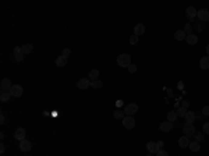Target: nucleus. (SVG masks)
I'll return each mask as SVG.
<instances>
[{
    "instance_id": "obj_1",
    "label": "nucleus",
    "mask_w": 209,
    "mask_h": 156,
    "mask_svg": "<svg viewBox=\"0 0 209 156\" xmlns=\"http://www.w3.org/2000/svg\"><path fill=\"white\" fill-rule=\"evenodd\" d=\"M117 64H119L120 67L128 68L131 65V56L127 55V53H121L120 56H117Z\"/></svg>"
},
{
    "instance_id": "obj_2",
    "label": "nucleus",
    "mask_w": 209,
    "mask_h": 156,
    "mask_svg": "<svg viewBox=\"0 0 209 156\" xmlns=\"http://www.w3.org/2000/svg\"><path fill=\"white\" fill-rule=\"evenodd\" d=\"M183 132L185 137L191 138V137H195V127L192 123H185L183 126Z\"/></svg>"
},
{
    "instance_id": "obj_3",
    "label": "nucleus",
    "mask_w": 209,
    "mask_h": 156,
    "mask_svg": "<svg viewBox=\"0 0 209 156\" xmlns=\"http://www.w3.org/2000/svg\"><path fill=\"white\" fill-rule=\"evenodd\" d=\"M123 110L126 113V116H134V114L138 112V105L137 103H128V105L124 106Z\"/></svg>"
},
{
    "instance_id": "obj_4",
    "label": "nucleus",
    "mask_w": 209,
    "mask_h": 156,
    "mask_svg": "<svg viewBox=\"0 0 209 156\" xmlns=\"http://www.w3.org/2000/svg\"><path fill=\"white\" fill-rule=\"evenodd\" d=\"M121 121H123V127L127 128V130H133L135 127V120H134L133 116H126Z\"/></svg>"
},
{
    "instance_id": "obj_5",
    "label": "nucleus",
    "mask_w": 209,
    "mask_h": 156,
    "mask_svg": "<svg viewBox=\"0 0 209 156\" xmlns=\"http://www.w3.org/2000/svg\"><path fill=\"white\" fill-rule=\"evenodd\" d=\"M197 17H198V20L201 22L209 21V10H208V8H201V10H198Z\"/></svg>"
},
{
    "instance_id": "obj_6",
    "label": "nucleus",
    "mask_w": 209,
    "mask_h": 156,
    "mask_svg": "<svg viewBox=\"0 0 209 156\" xmlns=\"http://www.w3.org/2000/svg\"><path fill=\"white\" fill-rule=\"evenodd\" d=\"M159 130L162 131V132H169V131L173 130V123H172V121H169V120L162 121V123L159 124Z\"/></svg>"
},
{
    "instance_id": "obj_7",
    "label": "nucleus",
    "mask_w": 209,
    "mask_h": 156,
    "mask_svg": "<svg viewBox=\"0 0 209 156\" xmlns=\"http://www.w3.org/2000/svg\"><path fill=\"white\" fill-rule=\"evenodd\" d=\"M91 87V80L89 78H81V80L77 82V88L78 89H88V88Z\"/></svg>"
},
{
    "instance_id": "obj_8",
    "label": "nucleus",
    "mask_w": 209,
    "mask_h": 156,
    "mask_svg": "<svg viewBox=\"0 0 209 156\" xmlns=\"http://www.w3.org/2000/svg\"><path fill=\"white\" fill-rule=\"evenodd\" d=\"M22 92H24V89H22L21 85H13V88L10 89L11 96H14V98H20L22 95Z\"/></svg>"
},
{
    "instance_id": "obj_9",
    "label": "nucleus",
    "mask_w": 209,
    "mask_h": 156,
    "mask_svg": "<svg viewBox=\"0 0 209 156\" xmlns=\"http://www.w3.org/2000/svg\"><path fill=\"white\" fill-rule=\"evenodd\" d=\"M146 151H148L149 153H158L160 149H159V146H158V142H153V141H149L148 144H146Z\"/></svg>"
},
{
    "instance_id": "obj_10",
    "label": "nucleus",
    "mask_w": 209,
    "mask_h": 156,
    "mask_svg": "<svg viewBox=\"0 0 209 156\" xmlns=\"http://www.w3.org/2000/svg\"><path fill=\"white\" fill-rule=\"evenodd\" d=\"M197 13H198V10L195 7H192V6H190V7H187V10H185V15H187L188 20H194L195 17H197Z\"/></svg>"
},
{
    "instance_id": "obj_11",
    "label": "nucleus",
    "mask_w": 209,
    "mask_h": 156,
    "mask_svg": "<svg viewBox=\"0 0 209 156\" xmlns=\"http://www.w3.org/2000/svg\"><path fill=\"white\" fill-rule=\"evenodd\" d=\"M11 88H13V85H11L10 78H3V81H2V92H10Z\"/></svg>"
},
{
    "instance_id": "obj_12",
    "label": "nucleus",
    "mask_w": 209,
    "mask_h": 156,
    "mask_svg": "<svg viewBox=\"0 0 209 156\" xmlns=\"http://www.w3.org/2000/svg\"><path fill=\"white\" fill-rule=\"evenodd\" d=\"M27 137V132L24 128H17L15 130V134H14V138L17 139V141H24Z\"/></svg>"
},
{
    "instance_id": "obj_13",
    "label": "nucleus",
    "mask_w": 209,
    "mask_h": 156,
    "mask_svg": "<svg viewBox=\"0 0 209 156\" xmlns=\"http://www.w3.org/2000/svg\"><path fill=\"white\" fill-rule=\"evenodd\" d=\"M31 148H32V144H31V141H28V139L20 141V149H21L22 152H28V151H31Z\"/></svg>"
},
{
    "instance_id": "obj_14",
    "label": "nucleus",
    "mask_w": 209,
    "mask_h": 156,
    "mask_svg": "<svg viewBox=\"0 0 209 156\" xmlns=\"http://www.w3.org/2000/svg\"><path fill=\"white\" fill-rule=\"evenodd\" d=\"M144 33H145V25L144 24H137V25L134 27V35L141 37V35H144Z\"/></svg>"
},
{
    "instance_id": "obj_15",
    "label": "nucleus",
    "mask_w": 209,
    "mask_h": 156,
    "mask_svg": "<svg viewBox=\"0 0 209 156\" xmlns=\"http://www.w3.org/2000/svg\"><path fill=\"white\" fill-rule=\"evenodd\" d=\"M185 40H187V43H188V45H191V46H194V45L198 43V37H197L195 33H190V35H187Z\"/></svg>"
},
{
    "instance_id": "obj_16",
    "label": "nucleus",
    "mask_w": 209,
    "mask_h": 156,
    "mask_svg": "<svg viewBox=\"0 0 209 156\" xmlns=\"http://www.w3.org/2000/svg\"><path fill=\"white\" fill-rule=\"evenodd\" d=\"M199 67L202 70H209V56H204L199 60Z\"/></svg>"
},
{
    "instance_id": "obj_17",
    "label": "nucleus",
    "mask_w": 209,
    "mask_h": 156,
    "mask_svg": "<svg viewBox=\"0 0 209 156\" xmlns=\"http://www.w3.org/2000/svg\"><path fill=\"white\" fill-rule=\"evenodd\" d=\"M184 119H185V123H194L197 119V114H195V112H187Z\"/></svg>"
},
{
    "instance_id": "obj_18",
    "label": "nucleus",
    "mask_w": 209,
    "mask_h": 156,
    "mask_svg": "<svg viewBox=\"0 0 209 156\" xmlns=\"http://www.w3.org/2000/svg\"><path fill=\"white\" fill-rule=\"evenodd\" d=\"M21 49H22V53H24V55H29V53L34 50V45L32 43H25V45H22L21 46Z\"/></svg>"
},
{
    "instance_id": "obj_19",
    "label": "nucleus",
    "mask_w": 209,
    "mask_h": 156,
    "mask_svg": "<svg viewBox=\"0 0 209 156\" xmlns=\"http://www.w3.org/2000/svg\"><path fill=\"white\" fill-rule=\"evenodd\" d=\"M187 38V33L184 32L183 29H180V31H176V33H174V39L176 40H184Z\"/></svg>"
},
{
    "instance_id": "obj_20",
    "label": "nucleus",
    "mask_w": 209,
    "mask_h": 156,
    "mask_svg": "<svg viewBox=\"0 0 209 156\" xmlns=\"http://www.w3.org/2000/svg\"><path fill=\"white\" fill-rule=\"evenodd\" d=\"M113 117L117 120H123L124 117H126V113H124V110H120V109H116L114 112H113Z\"/></svg>"
},
{
    "instance_id": "obj_21",
    "label": "nucleus",
    "mask_w": 209,
    "mask_h": 156,
    "mask_svg": "<svg viewBox=\"0 0 209 156\" xmlns=\"http://www.w3.org/2000/svg\"><path fill=\"white\" fill-rule=\"evenodd\" d=\"M178 145H180L181 148H187V146L190 145V138L185 137V135H184V137H181L180 139H178Z\"/></svg>"
},
{
    "instance_id": "obj_22",
    "label": "nucleus",
    "mask_w": 209,
    "mask_h": 156,
    "mask_svg": "<svg viewBox=\"0 0 209 156\" xmlns=\"http://www.w3.org/2000/svg\"><path fill=\"white\" fill-rule=\"evenodd\" d=\"M188 148H190V151H192V152H198L199 149H201V144H199L198 141L190 142V145H188Z\"/></svg>"
},
{
    "instance_id": "obj_23",
    "label": "nucleus",
    "mask_w": 209,
    "mask_h": 156,
    "mask_svg": "<svg viewBox=\"0 0 209 156\" xmlns=\"http://www.w3.org/2000/svg\"><path fill=\"white\" fill-rule=\"evenodd\" d=\"M99 74H101V73H99V70H96V68H95V70H91L89 74H88V78H89L91 81H95V80H98V78H99Z\"/></svg>"
},
{
    "instance_id": "obj_24",
    "label": "nucleus",
    "mask_w": 209,
    "mask_h": 156,
    "mask_svg": "<svg viewBox=\"0 0 209 156\" xmlns=\"http://www.w3.org/2000/svg\"><path fill=\"white\" fill-rule=\"evenodd\" d=\"M56 65H57V67H64L66 64H67V59L66 57H63V56H59L57 59H56Z\"/></svg>"
},
{
    "instance_id": "obj_25",
    "label": "nucleus",
    "mask_w": 209,
    "mask_h": 156,
    "mask_svg": "<svg viewBox=\"0 0 209 156\" xmlns=\"http://www.w3.org/2000/svg\"><path fill=\"white\" fill-rule=\"evenodd\" d=\"M102 81L101 80H95V81H91V87L94 88V89H101L102 88Z\"/></svg>"
},
{
    "instance_id": "obj_26",
    "label": "nucleus",
    "mask_w": 209,
    "mask_h": 156,
    "mask_svg": "<svg viewBox=\"0 0 209 156\" xmlns=\"http://www.w3.org/2000/svg\"><path fill=\"white\" fill-rule=\"evenodd\" d=\"M11 98V94L10 92H2V95H0V100L2 102H8Z\"/></svg>"
},
{
    "instance_id": "obj_27",
    "label": "nucleus",
    "mask_w": 209,
    "mask_h": 156,
    "mask_svg": "<svg viewBox=\"0 0 209 156\" xmlns=\"http://www.w3.org/2000/svg\"><path fill=\"white\" fill-rule=\"evenodd\" d=\"M177 119H178V117H177V113L176 112H169V113H167V120H169V121L174 123Z\"/></svg>"
},
{
    "instance_id": "obj_28",
    "label": "nucleus",
    "mask_w": 209,
    "mask_h": 156,
    "mask_svg": "<svg viewBox=\"0 0 209 156\" xmlns=\"http://www.w3.org/2000/svg\"><path fill=\"white\" fill-rule=\"evenodd\" d=\"M70 55H71V50H70L69 47H64V49L61 50V56H63V57L69 59V56H70Z\"/></svg>"
},
{
    "instance_id": "obj_29",
    "label": "nucleus",
    "mask_w": 209,
    "mask_h": 156,
    "mask_svg": "<svg viewBox=\"0 0 209 156\" xmlns=\"http://www.w3.org/2000/svg\"><path fill=\"white\" fill-rule=\"evenodd\" d=\"M22 60H24V53H17V55H14V62L21 63Z\"/></svg>"
},
{
    "instance_id": "obj_30",
    "label": "nucleus",
    "mask_w": 209,
    "mask_h": 156,
    "mask_svg": "<svg viewBox=\"0 0 209 156\" xmlns=\"http://www.w3.org/2000/svg\"><path fill=\"white\" fill-rule=\"evenodd\" d=\"M177 117H185V114H187V110L183 109V107H180V109L177 110Z\"/></svg>"
},
{
    "instance_id": "obj_31",
    "label": "nucleus",
    "mask_w": 209,
    "mask_h": 156,
    "mask_svg": "<svg viewBox=\"0 0 209 156\" xmlns=\"http://www.w3.org/2000/svg\"><path fill=\"white\" fill-rule=\"evenodd\" d=\"M130 43L131 45H137L138 43V37H137V35H134V33L131 35V37H130Z\"/></svg>"
},
{
    "instance_id": "obj_32",
    "label": "nucleus",
    "mask_w": 209,
    "mask_h": 156,
    "mask_svg": "<svg viewBox=\"0 0 209 156\" xmlns=\"http://www.w3.org/2000/svg\"><path fill=\"white\" fill-rule=\"evenodd\" d=\"M202 130H204V132H205V134H209V123H204V126H202Z\"/></svg>"
},
{
    "instance_id": "obj_33",
    "label": "nucleus",
    "mask_w": 209,
    "mask_h": 156,
    "mask_svg": "<svg viewBox=\"0 0 209 156\" xmlns=\"http://www.w3.org/2000/svg\"><path fill=\"white\" fill-rule=\"evenodd\" d=\"M156 156H169V153L166 152L165 149H160V151H159V152L156 153Z\"/></svg>"
},
{
    "instance_id": "obj_34",
    "label": "nucleus",
    "mask_w": 209,
    "mask_h": 156,
    "mask_svg": "<svg viewBox=\"0 0 209 156\" xmlns=\"http://www.w3.org/2000/svg\"><path fill=\"white\" fill-rule=\"evenodd\" d=\"M191 29H192V27L190 25V24H187V25H185V28H184V32L190 35V33H191Z\"/></svg>"
},
{
    "instance_id": "obj_35",
    "label": "nucleus",
    "mask_w": 209,
    "mask_h": 156,
    "mask_svg": "<svg viewBox=\"0 0 209 156\" xmlns=\"http://www.w3.org/2000/svg\"><path fill=\"white\" fill-rule=\"evenodd\" d=\"M128 71H130L131 74H134L135 71H137V65H135V64H131L130 67H128Z\"/></svg>"
},
{
    "instance_id": "obj_36",
    "label": "nucleus",
    "mask_w": 209,
    "mask_h": 156,
    "mask_svg": "<svg viewBox=\"0 0 209 156\" xmlns=\"http://www.w3.org/2000/svg\"><path fill=\"white\" fill-rule=\"evenodd\" d=\"M181 107L187 110L188 107H190V102H188V100H183V103H181Z\"/></svg>"
},
{
    "instance_id": "obj_37",
    "label": "nucleus",
    "mask_w": 209,
    "mask_h": 156,
    "mask_svg": "<svg viewBox=\"0 0 209 156\" xmlns=\"http://www.w3.org/2000/svg\"><path fill=\"white\" fill-rule=\"evenodd\" d=\"M202 116H209V106H205L202 109Z\"/></svg>"
},
{
    "instance_id": "obj_38",
    "label": "nucleus",
    "mask_w": 209,
    "mask_h": 156,
    "mask_svg": "<svg viewBox=\"0 0 209 156\" xmlns=\"http://www.w3.org/2000/svg\"><path fill=\"white\" fill-rule=\"evenodd\" d=\"M6 123V119H4L3 114H0V124H4Z\"/></svg>"
},
{
    "instance_id": "obj_39",
    "label": "nucleus",
    "mask_w": 209,
    "mask_h": 156,
    "mask_svg": "<svg viewBox=\"0 0 209 156\" xmlns=\"http://www.w3.org/2000/svg\"><path fill=\"white\" fill-rule=\"evenodd\" d=\"M195 138H197V141H202V139H204V135H197V134H195Z\"/></svg>"
},
{
    "instance_id": "obj_40",
    "label": "nucleus",
    "mask_w": 209,
    "mask_h": 156,
    "mask_svg": "<svg viewBox=\"0 0 209 156\" xmlns=\"http://www.w3.org/2000/svg\"><path fill=\"white\" fill-rule=\"evenodd\" d=\"M4 149H6V146H4L3 144H2V145H0V153H3V152H4Z\"/></svg>"
},
{
    "instance_id": "obj_41",
    "label": "nucleus",
    "mask_w": 209,
    "mask_h": 156,
    "mask_svg": "<svg viewBox=\"0 0 209 156\" xmlns=\"http://www.w3.org/2000/svg\"><path fill=\"white\" fill-rule=\"evenodd\" d=\"M158 146H159V149H162V146H163V141H159V142H158Z\"/></svg>"
},
{
    "instance_id": "obj_42",
    "label": "nucleus",
    "mask_w": 209,
    "mask_h": 156,
    "mask_svg": "<svg viewBox=\"0 0 209 156\" xmlns=\"http://www.w3.org/2000/svg\"><path fill=\"white\" fill-rule=\"evenodd\" d=\"M206 56H209V45L206 46Z\"/></svg>"
}]
</instances>
